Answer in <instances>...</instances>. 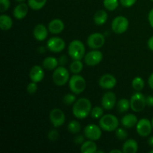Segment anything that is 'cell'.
Returning a JSON list of instances; mask_svg holds the SVG:
<instances>
[{"label": "cell", "mask_w": 153, "mask_h": 153, "mask_svg": "<svg viewBox=\"0 0 153 153\" xmlns=\"http://www.w3.org/2000/svg\"><path fill=\"white\" fill-rule=\"evenodd\" d=\"M92 104L88 98H80L73 105V114L79 120L85 119L91 114Z\"/></svg>", "instance_id": "cell-1"}, {"label": "cell", "mask_w": 153, "mask_h": 153, "mask_svg": "<svg viewBox=\"0 0 153 153\" xmlns=\"http://www.w3.org/2000/svg\"><path fill=\"white\" fill-rule=\"evenodd\" d=\"M68 54L73 60H82L85 55V46L79 40H74L68 46Z\"/></svg>", "instance_id": "cell-2"}, {"label": "cell", "mask_w": 153, "mask_h": 153, "mask_svg": "<svg viewBox=\"0 0 153 153\" xmlns=\"http://www.w3.org/2000/svg\"><path fill=\"white\" fill-rule=\"evenodd\" d=\"M99 123L103 131L111 132L115 131L119 126V120L114 115L108 114L100 118Z\"/></svg>", "instance_id": "cell-3"}, {"label": "cell", "mask_w": 153, "mask_h": 153, "mask_svg": "<svg viewBox=\"0 0 153 153\" xmlns=\"http://www.w3.org/2000/svg\"><path fill=\"white\" fill-rule=\"evenodd\" d=\"M86 81L85 78L79 74H73L69 80V88L72 93L79 95L83 93L86 88Z\"/></svg>", "instance_id": "cell-4"}, {"label": "cell", "mask_w": 153, "mask_h": 153, "mask_svg": "<svg viewBox=\"0 0 153 153\" xmlns=\"http://www.w3.org/2000/svg\"><path fill=\"white\" fill-rule=\"evenodd\" d=\"M70 73L64 66L58 67L52 73V80L57 86H64L70 80Z\"/></svg>", "instance_id": "cell-5"}, {"label": "cell", "mask_w": 153, "mask_h": 153, "mask_svg": "<svg viewBox=\"0 0 153 153\" xmlns=\"http://www.w3.org/2000/svg\"><path fill=\"white\" fill-rule=\"evenodd\" d=\"M130 106L133 111L141 112L146 106V101L145 96L140 91L134 93L130 98Z\"/></svg>", "instance_id": "cell-6"}, {"label": "cell", "mask_w": 153, "mask_h": 153, "mask_svg": "<svg viewBox=\"0 0 153 153\" xmlns=\"http://www.w3.org/2000/svg\"><path fill=\"white\" fill-rule=\"evenodd\" d=\"M129 25L128 19L126 16H118L111 22V29L115 34H121L127 31Z\"/></svg>", "instance_id": "cell-7"}, {"label": "cell", "mask_w": 153, "mask_h": 153, "mask_svg": "<svg viewBox=\"0 0 153 153\" xmlns=\"http://www.w3.org/2000/svg\"><path fill=\"white\" fill-rule=\"evenodd\" d=\"M105 43V37L104 34L100 32L93 33L88 36L87 44L93 49H99L102 47Z\"/></svg>", "instance_id": "cell-8"}, {"label": "cell", "mask_w": 153, "mask_h": 153, "mask_svg": "<svg viewBox=\"0 0 153 153\" xmlns=\"http://www.w3.org/2000/svg\"><path fill=\"white\" fill-rule=\"evenodd\" d=\"M152 129V122L146 118L140 119L136 125V131L140 137H148L150 134Z\"/></svg>", "instance_id": "cell-9"}, {"label": "cell", "mask_w": 153, "mask_h": 153, "mask_svg": "<svg viewBox=\"0 0 153 153\" xmlns=\"http://www.w3.org/2000/svg\"><path fill=\"white\" fill-rule=\"evenodd\" d=\"M49 120L52 126L55 128H58L64 125L66 120V117L61 109L54 108L49 114Z\"/></svg>", "instance_id": "cell-10"}, {"label": "cell", "mask_w": 153, "mask_h": 153, "mask_svg": "<svg viewBox=\"0 0 153 153\" xmlns=\"http://www.w3.org/2000/svg\"><path fill=\"white\" fill-rule=\"evenodd\" d=\"M102 128L95 124H89L84 129V134L88 140H98L102 137Z\"/></svg>", "instance_id": "cell-11"}, {"label": "cell", "mask_w": 153, "mask_h": 153, "mask_svg": "<svg viewBox=\"0 0 153 153\" xmlns=\"http://www.w3.org/2000/svg\"><path fill=\"white\" fill-rule=\"evenodd\" d=\"M102 53L97 49H94V50L88 52L84 57L85 64L90 67H94L96 65H98L102 61Z\"/></svg>", "instance_id": "cell-12"}, {"label": "cell", "mask_w": 153, "mask_h": 153, "mask_svg": "<svg viewBox=\"0 0 153 153\" xmlns=\"http://www.w3.org/2000/svg\"><path fill=\"white\" fill-rule=\"evenodd\" d=\"M47 48L51 52L58 53L61 52L65 49L66 43L65 41L62 38L58 37H51L47 41Z\"/></svg>", "instance_id": "cell-13"}, {"label": "cell", "mask_w": 153, "mask_h": 153, "mask_svg": "<svg viewBox=\"0 0 153 153\" xmlns=\"http://www.w3.org/2000/svg\"><path fill=\"white\" fill-rule=\"evenodd\" d=\"M102 107L105 110H111L115 107L117 103V97L114 93L108 91L103 95L101 100Z\"/></svg>", "instance_id": "cell-14"}, {"label": "cell", "mask_w": 153, "mask_h": 153, "mask_svg": "<svg viewBox=\"0 0 153 153\" xmlns=\"http://www.w3.org/2000/svg\"><path fill=\"white\" fill-rule=\"evenodd\" d=\"M117 84V79L113 75L111 74H104L100 77L99 80V85L102 89L111 90L113 89Z\"/></svg>", "instance_id": "cell-15"}, {"label": "cell", "mask_w": 153, "mask_h": 153, "mask_svg": "<svg viewBox=\"0 0 153 153\" xmlns=\"http://www.w3.org/2000/svg\"><path fill=\"white\" fill-rule=\"evenodd\" d=\"M29 78L31 82H36V83L41 82L44 78V71L42 67L35 65L31 67L29 72Z\"/></svg>", "instance_id": "cell-16"}, {"label": "cell", "mask_w": 153, "mask_h": 153, "mask_svg": "<svg viewBox=\"0 0 153 153\" xmlns=\"http://www.w3.org/2000/svg\"><path fill=\"white\" fill-rule=\"evenodd\" d=\"M29 6L25 2L19 3L14 7L13 11V15L16 19H22L27 16L28 13Z\"/></svg>", "instance_id": "cell-17"}, {"label": "cell", "mask_w": 153, "mask_h": 153, "mask_svg": "<svg viewBox=\"0 0 153 153\" xmlns=\"http://www.w3.org/2000/svg\"><path fill=\"white\" fill-rule=\"evenodd\" d=\"M48 28L43 24H37L33 30L34 37L38 41H43L48 37Z\"/></svg>", "instance_id": "cell-18"}, {"label": "cell", "mask_w": 153, "mask_h": 153, "mask_svg": "<svg viewBox=\"0 0 153 153\" xmlns=\"http://www.w3.org/2000/svg\"><path fill=\"white\" fill-rule=\"evenodd\" d=\"M48 29L50 33L53 34H58L62 32L64 29V23L61 19H54L49 22Z\"/></svg>", "instance_id": "cell-19"}, {"label": "cell", "mask_w": 153, "mask_h": 153, "mask_svg": "<svg viewBox=\"0 0 153 153\" xmlns=\"http://www.w3.org/2000/svg\"><path fill=\"white\" fill-rule=\"evenodd\" d=\"M138 150V144L134 139H128L123 143L122 151L123 153H136Z\"/></svg>", "instance_id": "cell-20"}, {"label": "cell", "mask_w": 153, "mask_h": 153, "mask_svg": "<svg viewBox=\"0 0 153 153\" xmlns=\"http://www.w3.org/2000/svg\"><path fill=\"white\" fill-rule=\"evenodd\" d=\"M137 117L133 114H127L121 119V123L125 128H131L137 125Z\"/></svg>", "instance_id": "cell-21"}, {"label": "cell", "mask_w": 153, "mask_h": 153, "mask_svg": "<svg viewBox=\"0 0 153 153\" xmlns=\"http://www.w3.org/2000/svg\"><path fill=\"white\" fill-rule=\"evenodd\" d=\"M80 150L82 153H95L97 151V145L94 140H88L82 143Z\"/></svg>", "instance_id": "cell-22"}, {"label": "cell", "mask_w": 153, "mask_h": 153, "mask_svg": "<svg viewBox=\"0 0 153 153\" xmlns=\"http://www.w3.org/2000/svg\"><path fill=\"white\" fill-rule=\"evenodd\" d=\"M42 64H43V68L51 71V70H55L58 67L59 63H58V60L57 58L49 56L43 60Z\"/></svg>", "instance_id": "cell-23"}, {"label": "cell", "mask_w": 153, "mask_h": 153, "mask_svg": "<svg viewBox=\"0 0 153 153\" xmlns=\"http://www.w3.org/2000/svg\"><path fill=\"white\" fill-rule=\"evenodd\" d=\"M108 13L104 10H99L95 13L94 16V23L97 25H102L107 22Z\"/></svg>", "instance_id": "cell-24"}, {"label": "cell", "mask_w": 153, "mask_h": 153, "mask_svg": "<svg viewBox=\"0 0 153 153\" xmlns=\"http://www.w3.org/2000/svg\"><path fill=\"white\" fill-rule=\"evenodd\" d=\"M13 20L10 16L6 14H1L0 16V28L3 31H7L12 28Z\"/></svg>", "instance_id": "cell-25"}, {"label": "cell", "mask_w": 153, "mask_h": 153, "mask_svg": "<svg viewBox=\"0 0 153 153\" xmlns=\"http://www.w3.org/2000/svg\"><path fill=\"white\" fill-rule=\"evenodd\" d=\"M130 108V100H128L127 99H121L117 103V108L119 113H125Z\"/></svg>", "instance_id": "cell-26"}, {"label": "cell", "mask_w": 153, "mask_h": 153, "mask_svg": "<svg viewBox=\"0 0 153 153\" xmlns=\"http://www.w3.org/2000/svg\"><path fill=\"white\" fill-rule=\"evenodd\" d=\"M47 0H28V4L31 9L39 10L46 5Z\"/></svg>", "instance_id": "cell-27"}, {"label": "cell", "mask_w": 153, "mask_h": 153, "mask_svg": "<svg viewBox=\"0 0 153 153\" xmlns=\"http://www.w3.org/2000/svg\"><path fill=\"white\" fill-rule=\"evenodd\" d=\"M83 63L81 60H73L70 65V70L73 74H79L83 70Z\"/></svg>", "instance_id": "cell-28"}, {"label": "cell", "mask_w": 153, "mask_h": 153, "mask_svg": "<svg viewBox=\"0 0 153 153\" xmlns=\"http://www.w3.org/2000/svg\"><path fill=\"white\" fill-rule=\"evenodd\" d=\"M144 80L141 77H135L131 82V86L133 89L136 91H141L144 88Z\"/></svg>", "instance_id": "cell-29"}, {"label": "cell", "mask_w": 153, "mask_h": 153, "mask_svg": "<svg viewBox=\"0 0 153 153\" xmlns=\"http://www.w3.org/2000/svg\"><path fill=\"white\" fill-rule=\"evenodd\" d=\"M67 129L72 134H77L82 129V126L79 122L77 120H72L70 121L67 126Z\"/></svg>", "instance_id": "cell-30"}, {"label": "cell", "mask_w": 153, "mask_h": 153, "mask_svg": "<svg viewBox=\"0 0 153 153\" xmlns=\"http://www.w3.org/2000/svg\"><path fill=\"white\" fill-rule=\"evenodd\" d=\"M103 5L106 10L113 11L117 8L119 5V0H103Z\"/></svg>", "instance_id": "cell-31"}, {"label": "cell", "mask_w": 153, "mask_h": 153, "mask_svg": "<svg viewBox=\"0 0 153 153\" xmlns=\"http://www.w3.org/2000/svg\"><path fill=\"white\" fill-rule=\"evenodd\" d=\"M103 113H104V111H103L102 107L96 106V107L93 108L92 110H91V115L94 119H100L103 116Z\"/></svg>", "instance_id": "cell-32"}, {"label": "cell", "mask_w": 153, "mask_h": 153, "mask_svg": "<svg viewBox=\"0 0 153 153\" xmlns=\"http://www.w3.org/2000/svg\"><path fill=\"white\" fill-rule=\"evenodd\" d=\"M76 102V97L75 96V94H67L64 95L63 98V102L67 105H73Z\"/></svg>", "instance_id": "cell-33"}, {"label": "cell", "mask_w": 153, "mask_h": 153, "mask_svg": "<svg viewBox=\"0 0 153 153\" xmlns=\"http://www.w3.org/2000/svg\"><path fill=\"white\" fill-rule=\"evenodd\" d=\"M115 134L117 137L120 140H125L128 137V132L126 129L123 128H117L115 130Z\"/></svg>", "instance_id": "cell-34"}, {"label": "cell", "mask_w": 153, "mask_h": 153, "mask_svg": "<svg viewBox=\"0 0 153 153\" xmlns=\"http://www.w3.org/2000/svg\"><path fill=\"white\" fill-rule=\"evenodd\" d=\"M47 137L52 142H55L59 138V132L57 129H51L49 131L47 134Z\"/></svg>", "instance_id": "cell-35"}, {"label": "cell", "mask_w": 153, "mask_h": 153, "mask_svg": "<svg viewBox=\"0 0 153 153\" xmlns=\"http://www.w3.org/2000/svg\"><path fill=\"white\" fill-rule=\"evenodd\" d=\"M10 6V0H0V12L4 13L7 11Z\"/></svg>", "instance_id": "cell-36"}, {"label": "cell", "mask_w": 153, "mask_h": 153, "mask_svg": "<svg viewBox=\"0 0 153 153\" xmlns=\"http://www.w3.org/2000/svg\"><path fill=\"white\" fill-rule=\"evenodd\" d=\"M27 92L28 93L31 95H33V94H35L37 91V85L36 82H31L30 83H28V85H27Z\"/></svg>", "instance_id": "cell-37"}, {"label": "cell", "mask_w": 153, "mask_h": 153, "mask_svg": "<svg viewBox=\"0 0 153 153\" xmlns=\"http://www.w3.org/2000/svg\"><path fill=\"white\" fill-rule=\"evenodd\" d=\"M137 0H120L121 5L125 7H130L134 5Z\"/></svg>", "instance_id": "cell-38"}, {"label": "cell", "mask_w": 153, "mask_h": 153, "mask_svg": "<svg viewBox=\"0 0 153 153\" xmlns=\"http://www.w3.org/2000/svg\"><path fill=\"white\" fill-rule=\"evenodd\" d=\"M85 137H84L82 134L76 135V137H74V139H73V142H74V143H76V145H82V143L85 142Z\"/></svg>", "instance_id": "cell-39"}, {"label": "cell", "mask_w": 153, "mask_h": 153, "mask_svg": "<svg viewBox=\"0 0 153 153\" xmlns=\"http://www.w3.org/2000/svg\"><path fill=\"white\" fill-rule=\"evenodd\" d=\"M67 62H68V58H67V56L66 55H62L58 59V63L61 66H65L67 65Z\"/></svg>", "instance_id": "cell-40"}, {"label": "cell", "mask_w": 153, "mask_h": 153, "mask_svg": "<svg viewBox=\"0 0 153 153\" xmlns=\"http://www.w3.org/2000/svg\"><path fill=\"white\" fill-rule=\"evenodd\" d=\"M148 20H149V25L153 28V7L150 10L149 14H148Z\"/></svg>", "instance_id": "cell-41"}, {"label": "cell", "mask_w": 153, "mask_h": 153, "mask_svg": "<svg viewBox=\"0 0 153 153\" xmlns=\"http://www.w3.org/2000/svg\"><path fill=\"white\" fill-rule=\"evenodd\" d=\"M146 105L149 106V107H153V97L152 96H149V97H146Z\"/></svg>", "instance_id": "cell-42"}, {"label": "cell", "mask_w": 153, "mask_h": 153, "mask_svg": "<svg viewBox=\"0 0 153 153\" xmlns=\"http://www.w3.org/2000/svg\"><path fill=\"white\" fill-rule=\"evenodd\" d=\"M147 46H148V47H149V49H150L152 52H153V36L152 37H151L148 40Z\"/></svg>", "instance_id": "cell-43"}, {"label": "cell", "mask_w": 153, "mask_h": 153, "mask_svg": "<svg viewBox=\"0 0 153 153\" xmlns=\"http://www.w3.org/2000/svg\"><path fill=\"white\" fill-rule=\"evenodd\" d=\"M148 84L151 89L153 90V73L149 76V79H148Z\"/></svg>", "instance_id": "cell-44"}, {"label": "cell", "mask_w": 153, "mask_h": 153, "mask_svg": "<svg viewBox=\"0 0 153 153\" xmlns=\"http://www.w3.org/2000/svg\"><path fill=\"white\" fill-rule=\"evenodd\" d=\"M148 144H149L151 147H153V136H151V137L148 139Z\"/></svg>", "instance_id": "cell-45"}, {"label": "cell", "mask_w": 153, "mask_h": 153, "mask_svg": "<svg viewBox=\"0 0 153 153\" xmlns=\"http://www.w3.org/2000/svg\"><path fill=\"white\" fill-rule=\"evenodd\" d=\"M123 151L120 150V149H113V150H111L110 153H122Z\"/></svg>", "instance_id": "cell-46"}, {"label": "cell", "mask_w": 153, "mask_h": 153, "mask_svg": "<svg viewBox=\"0 0 153 153\" xmlns=\"http://www.w3.org/2000/svg\"><path fill=\"white\" fill-rule=\"evenodd\" d=\"M25 0H15V1H16V2L18 3H21V2H24Z\"/></svg>", "instance_id": "cell-47"}, {"label": "cell", "mask_w": 153, "mask_h": 153, "mask_svg": "<svg viewBox=\"0 0 153 153\" xmlns=\"http://www.w3.org/2000/svg\"><path fill=\"white\" fill-rule=\"evenodd\" d=\"M151 122H152V128H153V117H152V120H151Z\"/></svg>", "instance_id": "cell-48"}, {"label": "cell", "mask_w": 153, "mask_h": 153, "mask_svg": "<svg viewBox=\"0 0 153 153\" xmlns=\"http://www.w3.org/2000/svg\"><path fill=\"white\" fill-rule=\"evenodd\" d=\"M149 152H150V153H153V149H152V150H150V151H149Z\"/></svg>", "instance_id": "cell-49"}, {"label": "cell", "mask_w": 153, "mask_h": 153, "mask_svg": "<svg viewBox=\"0 0 153 153\" xmlns=\"http://www.w3.org/2000/svg\"><path fill=\"white\" fill-rule=\"evenodd\" d=\"M150 1H152V2H153V0H150Z\"/></svg>", "instance_id": "cell-50"}]
</instances>
